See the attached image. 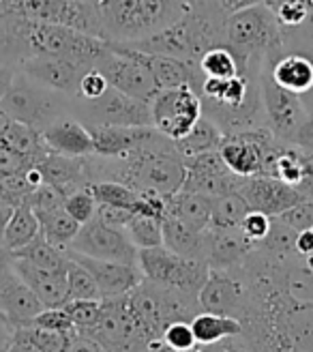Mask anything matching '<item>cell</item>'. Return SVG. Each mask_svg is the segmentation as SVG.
Wrapping results in <instances>:
<instances>
[{
    "label": "cell",
    "instance_id": "obj_1",
    "mask_svg": "<svg viewBox=\"0 0 313 352\" xmlns=\"http://www.w3.org/2000/svg\"><path fill=\"white\" fill-rule=\"evenodd\" d=\"M225 17L228 13L217 5V0H194L189 13L176 24L144 39L118 43H125L142 54H161L198 63L208 47L223 43Z\"/></svg>",
    "mask_w": 313,
    "mask_h": 352
},
{
    "label": "cell",
    "instance_id": "obj_2",
    "mask_svg": "<svg viewBox=\"0 0 313 352\" xmlns=\"http://www.w3.org/2000/svg\"><path fill=\"white\" fill-rule=\"evenodd\" d=\"M194 0H101L108 41H135L159 32L189 13Z\"/></svg>",
    "mask_w": 313,
    "mask_h": 352
},
{
    "label": "cell",
    "instance_id": "obj_3",
    "mask_svg": "<svg viewBox=\"0 0 313 352\" xmlns=\"http://www.w3.org/2000/svg\"><path fill=\"white\" fill-rule=\"evenodd\" d=\"M283 41L286 32L264 3L234 11L225 17L223 43L236 54L242 74L255 60L275 58L286 52Z\"/></svg>",
    "mask_w": 313,
    "mask_h": 352
},
{
    "label": "cell",
    "instance_id": "obj_4",
    "mask_svg": "<svg viewBox=\"0 0 313 352\" xmlns=\"http://www.w3.org/2000/svg\"><path fill=\"white\" fill-rule=\"evenodd\" d=\"M24 45L28 56L34 54L62 56L69 60L82 63L86 67H93L95 60L108 50L106 39H99L93 37V34H86L60 24L32 22L26 20V17H24Z\"/></svg>",
    "mask_w": 313,
    "mask_h": 352
},
{
    "label": "cell",
    "instance_id": "obj_5",
    "mask_svg": "<svg viewBox=\"0 0 313 352\" xmlns=\"http://www.w3.org/2000/svg\"><path fill=\"white\" fill-rule=\"evenodd\" d=\"M0 11H13L32 22L60 24L106 39L99 5L86 0H3Z\"/></svg>",
    "mask_w": 313,
    "mask_h": 352
},
{
    "label": "cell",
    "instance_id": "obj_6",
    "mask_svg": "<svg viewBox=\"0 0 313 352\" xmlns=\"http://www.w3.org/2000/svg\"><path fill=\"white\" fill-rule=\"evenodd\" d=\"M0 108L13 120L26 122L41 131L67 112V97L37 84L24 74H15L9 91L0 99Z\"/></svg>",
    "mask_w": 313,
    "mask_h": 352
},
{
    "label": "cell",
    "instance_id": "obj_7",
    "mask_svg": "<svg viewBox=\"0 0 313 352\" xmlns=\"http://www.w3.org/2000/svg\"><path fill=\"white\" fill-rule=\"evenodd\" d=\"M137 267H140L144 279L194 296H198L208 277V271H211L204 260L178 256L163 245L137 250Z\"/></svg>",
    "mask_w": 313,
    "mask_h": 352
},
{
    "label": "cell",
    "instance_id": "obj_8",
    "mask_svg": "<svg viewBox=\"0 0 313 352\" xmlns=\"http://www.w3.org/2000/svg\"><path fill=\"white\" fill-rule=\"evenodd\" d=\"M93 67L106 76L112 88L133 99L150 101L152 95L159 91L152 74L148 72L144 63L142 52L127 47L125 43L108 41V50L95 60Z\"/></svg>",
    "mask_w": 313,
    "mask_h": 352
},
{
    "label": "cell",
    "instance_id": "obj_9",
    "mask_svg": "<svg viewBox=\"0 0 313 352\" xmlns=\"http://www.w3.org/2000/svg\"><path fill=\"white\" fill-rule=\"evenodd\" d=\"M150 103L152 127L170 140H181L202 118V99L189 84L159 88Z\"/></svg>",
    "mask_w": 313,
    "mask_h": 352
},
{
    "label": "cell",
    "instance_id": "obj_10",
    "mask_svg": "<svg viewBox=\"0 0 313 352\" xmlns=\"http://www.w3.org/2000/svg\"><path fill=\"white\" fill-rule=\"evenodd\" d=\"M277 144L279 140L270 133L268 127H257L223 135L217 151L232 174L240 179H249V176L264 174L268 157Z\"/></svg>",
    "mask_w": 313,
    "mask_h": 352
},
{
    "label": "cell",
    "instance_id": "obj_11",
    "mask_svg": "<svg viewBox=\"0 0 313 352\" xmlns=\"http://www.w3.org/2000/svg\"><path fill=\"white\" fill-rule=\"evenodd\" d=\"M82 103L80 120L86 127L123 125V127H152L150 103L133 99L125 93L108 88L97 99H78Z\"/></svg>",
    "mask_w": 313,
    "mask_h": 352
},
{
    "label": "cell",
    "instance_id": "obj_12",
    "mask_svg": "<svg viewBox=\"0 0 313 352\" xmlns=\"http://www.w3.org/2000/svg\"><path fill=\"white\" fill-rule=\"evenodd\" d=\"M200 311L232 316L242 320L249 311V290L236 269H211L198 292Z\"/></svg>",
    "mask_w": 313,
    "mask_h": 352
},
{
    "label": "cell",
    "instance_id": "obj_13",
    "mask_svg": "<svg viewBox=\"0 0 313 352\" xmlns=\"http://www.w3.org/2000/svg\"><path fill=\"white\" fill-rule=\"evenodd\" d=\"M259 95H262L266 127L279 142L288 144L292 133L297 131L301 122L309 116L303 99L299 95L286 91V88L277 86L268 78L264 65H262V74H259Z\"/></svg>",
    "mask_w": 313,
    "mask_h": 352
},
{
    "label": "cell",
    "instance_id": "obj_14",
    "mask_svg": "<svg viewBox=\"0 0 313 352\" xmlns=\"http://www.w3.org/2000/svg\"><path fill=\"white\" fill-rule=\"evenodd\" d=\"M67 250L91 256L97 260H116L137 264V248L129 241L125 230L110 228L97 217L80 226V232Z\"/></svg>",
    "mask_w": 313,
    "mask_h": 352
},
{
    "label": "cell",
    "instance_id": "obj_15",
    "mask_svg": "<svg viewBox=\"0 0 313 352\" xmlns=\"http://www.w3.org/2000/svg\"><path fill=\"white\" fill-rule=\"evenodd\" d=\"M185 183L181 189L204 193V196H223L230 191H240L245 179L232 174L223 164L219 151H208L200 155L185 157Z\"/></svg>",
    "mask_w": 313,
    "mask_h": 352
},
{
    "label": "cell",
    "instance_id": "obj_16",
    "mask_svg": "<svg viewBox=\"0 0 313 352\" xmlns=\"http://www.w3.org/2000/svg\"><path fill=\"white\" fill-rule=\"evenodd\" d=\"M22 74L34 80L37 84L51 88L65 97H78V88L82 76L89 72L91 67L82 63L69 60L62 56H47V54H34L20 63Z\"/></svg>",
    "mask_w": 313,
    "mask_h": 352
},
{
    "label": "cell",
    "instance_id": "obj_17",
    "mask_svg": "<svg viewBox=\"0 0 313 352\" xmlns=\"http://www.w3.org/2000/svg\"><path fill=\"white\" fill-rule=\"evenodd\" d=\"M240 193L245 196L249 208L259 210L268 217H277L286 213L288 208L297 206L299 202H303L307 196L275 176H266V174H257V176H249V179L242 181L240 185Z\"/></svg>",
    "mask_w": 313,
    "mask_h": 352
},
{
    "label": "cell",
    "instance_id": "obj_18",
    "mask_svg": "<svg viewBox=\"0 0 313 352\" xmlns=\"http://www.w3.org/2000/svg\"><path fill=\"white\" fill-rule=\"evenodd\" d=\"M67 256L80 262L95 279V284L101 292V298L123 296L129 294L140 281L144 279L137 264L131 262H116V260H97L91 256H84L78 252L67 250Z\"/></svg>",
    "mask_w": 313,
    "mask_h": 352
},
{
    "label": "cell",
    "instance_id": "obj_19",
    "mask_svg": "<svg viewBox=\"0 0 313 352\" xmlns=\"http://www.w3.org/2000/svg\"><path fill=\"white\" fill-rule=\"evenodd\" d=\"M255 245L240 232V228H213L202 232L200 258L208 269H236L240 267Z\"/></svg>",
    "mask_w": 313,
    "mask_h": 352
},
{
    "label": "cell",
    "instance_id": "obj_20",
    "mask_svg": "<svg viewBox=\"0 0 313 352\" xmlns=\"http://www.w3.org/2000/svg\"><path fill=\"white\" fill-rule=\"evenodd\" d=\"M43 309V303L37 298L26 281L15 273L11 264L0 269V311L13 329L26 327Z\"/></svg>",
    "mask_w": 313,
    "mask_h": 352
},
{
    "label": "cell",
    "instance_id": "obj_21",
    "mask_svg": "<svg viewBox=\"0 0 313 352\" xmlns=\"http://www.w3.org/2000/svg\"><path fill=\"white\" fill-rule=\"evenodd\" d=\"M268 78L286 91L305 97L313 91V63L307 54L286 50L275 58H264Z\"/></svg>",
    "mask_w": 313,
    "mask_h": 352
},
{
    "label": "cell",
    "instance_id": "obj_22",
    "mask_svg": "<svg viewBox=\"0 0 313 352\" xmlns=\"http://www.w3.org/2000/svg\"><path fill=\"white\" fill-rule=\"evenodd\" d=\"M41 138L51 153L67 155V157H91L95 155V142L91 129L84 125L80 118L58 116L41 129Z\"/></svg>",
    "mask_w": 313,
    "mask_h": 352
},
{
    "label": "cell",
    "instance_id": "obj_23",
    "mask_svg": "<svg viewBox=\"0 0 313 352\" xmlns=\"http://www.w3.org/2000/svg\"><path fill=\"white\" fill-rule=\"evenodd\" d=\"M39 168L43 183L54 185L62 196L71 193L80 187L91 185L89 179V157H67L58 153H45L34 164Z\"/></svg>",
    "mask_w": 313,
    "mask_h": 352
},
{
    "label": "cell",
    "instance_id": "obj_24",
    "mask_svg": "<svg viewBox=\"0 0 313 352\" xmlns=\"http://www.w3.org/2000/svg\"><path fill=\"white\" fill-rule=\"evenodd\" d=\"M93 142H95V155L106 157V160H120L129 155L137 146L156 133L154 127H123V125H97L89 127Z\"/></svg>",
    "mask_w": 313,
    "mask_h": 352
},
{
    "label": "cell",
    "instance_id": "obj_25",
    "mask_svg": "<svg viewBox=\"0 0 313 352\" xmlns=\"http://www.w3.org/2000/svg\"><path fill=\"white\" fill-rule=\"evenodd\" d=\"M11 267L26 281L28 288L37 294L43 307H60L69 301L67 273L45 271V269L34 267V264H30L26 260H20V258H11Z\"/></svg>",
    "mask_w": 313,
    "mask_h": 352
},
{
    "label": "cell",
    "instance_id": "obj_26",
    "mask_svg": "<svg viewBox=\"0 0 313 352\" xmlns=\"http://www.w3.org/2000/svg\"><path fill=\"white\" fill-rule=\"evenodd\" d=\"M148 72L152 74L156 88H174L181 84H189L196 93H200V86L204 82L198 63H189L174 56L161 54H142Z\"/></svg>",
    "mask_w": 313,
    "mask_h": 352
},
{
    "label": "cell",
    "instance_id": "obj_27",
    "mask_svg": "<svg viewBox=\"0 0 313 352\" xmlns=\"http://www.w3.org/2000/svg\"><path fill=\"white\" fill-rule=\"evenodd\" d=\"M211 206H213L211 196L178 189L176 193H172V196L165 198V213L163 215L181 219L187 226L196 228V230L202 232L208 228V223H211Z\"/></svg>",
    "mask_w": 313,
    "mask_h": 352
},
{
    "label": "cell",
    "instance_id": "obj_28",
    "mask_svg": "<svg viewBox=\"0 0 313 352\" xmlns=\"http://www.w3.org/2000/svg\"><path fill=\"white\" fill-rule=\"evenodd\" d=\"M73 333L49 331L34 324L17 327L11 333L7 352H67Z\"/></svg>",
    "mask_w": 313,
    "mask_h": 352
},
{
    "label": "cell",
    "instance_id": "obj_29",
    "mask_svg": "<svg viewBox=\"0 0 313 352\" xmlns=\"http://www.w3.org/2000/svg\"><path fill=\"white\" fill-rule=\"evenodd\" d=\"M191 331L196 336L198 346H211L228 338H238L242 333V324L238 318L232 316H219L211 311H198L194 318L189 320Z\"/></svg>",
    "mask_w": 313,
    "mask_h": 352
},
{
    "label": "cell",
    "instance_id": "obj_30",
    "mask_svg": "<svg viewBox=\"0 0 313 352\" xmlns=\"http://www.w3.org/2000/svg\"><path fill=\"white\" fill-rule=\"evenodd\" d=\"M204 232V230H202ZM202 232L196 228L187 226L181 219H174L170 215L161 217V234H163V248L170 252L187 256V258H200L202 252ZM202 260V258H200Z\"/></svg>",
    "mask_w": 313,
    "mask_h": 352
},
{
    "label": "cell",
    "instance_id": "obj_31",
    "mask_svg": "<svg viewBox=\"0 0 313 352\" xmlns=\"http://www.w3.org/2000/svg\"><path fill=\"white\" fill-rule=\"evenodd\" d=\"M11 258H20L30 264L45 271H56V273H67L69 267V256L67 250H60L56 245H51L41 232L34 236L24 248L11 252Z\"/></svg>",
    "mask_w": 313,
    "mask_h": 352
},
{
    "label": "cell",
    "instance_id": "obj_32",
    "mask_svg": "<svg viewBox=\"0 0 313 352\" xmlns=\"http://www.w3.org/2000/svg\"><path fill=\"white\" fill-rule=\"evenodd\" d=\"M41 232V226H39V219L34 215V210L30 208L28 202H22L13 206V213L5 226V232H3V239L0 243L5 245L9 252H15L28 245L34 236Z\"/></svg>",
    "mask_w": 313,
    "mask_h": 352
},
{
    "label": "cell",
    "instance_id": "obj_33",
    "mask_svg": "<svg viewBox=\"0 0 313 352\" xmlns=\"http://www.w3.org/2000/svg\"><path fill=\"white\" fill-rule=\"evenodd\" d=\"M0 144L17 155L26 157V160H30L32 164H37L45 153H49V148L45 146L43 138H41V131L26 125V122H20V120H11V125L7 127Z\"/></svg>",
    "mask_w": 313,
    "mask_h": 352
},
{
    "label": "cell",
    "instance_id": "obj_34",
    "mask_svg": "<svg viewBox=\"0 0 313 352\" xmlns=\"http://www.w3.org/2000/svg\"><path fill=\"white\" fill-rule=\"evenodd\" d=\"M221 140H223V131L215 125L211 118H206L202 114V118L181 140H174V146H176L178 155L185 160V157H191V155L217 151Z\"/></svg>",
    "mask_w": 313,
    "mask_h": 352
},
{
    "label": "cell",
    "instance_id": "obj_35",
    "mask_svg": "<svg viewBox=\"0 0 313 352\" xmlns=\"http://www.w3.org/2000/svg\"><path fill=\"white\" fill-rule=\"evenodd\" d=\"M41 226V234L60 250H67L76 234L80 232V223L67 213L65 206L43 210V213H34Z\"/></svg>",
    "mask_w": 313,
    "mask_h": 352
},
{
    "label": "cell",
    "instance_id": "obj_36",
    "mask_svg": "<svg viewBox=\"0 0 313 352\" xmlns=\"http://www.w3.org/2000/svg\"><path fill=\"white\" fill-rule=\"evenodd\" d=\"M249 204L240 191H230L223 196L213 198L211 206V223L213 228H238L242 217L249 213Z\"/></svg>",
    "mask_w": 313,
    "mask_h": 352
},
{
    "label": "cell",
    "instance_id": "obj_37",
    "mask_svg": "<svg viewBox=\"0 0 313 352\" xmlns=\"http://www.w3.org/2000/svg\"><path fill=\"white\" fill-rule=\"evenodd\" d=\"M198 69L202 78H232L242 74L236 54L225 43L208 47L198 60Z\"/></svg>",
    "mask_w": 313,
    "mask_h": 352
},
{
    "label": "cell",
    "instance_id": "obj_38",
    "mask_svg": "<svg viewBox=\"0 0 313 352\" xmlns=\"http://www.w3.org/2000/svg\"><path fill=\"white\" fill-rule=\"evenodd\" d=\"M283 30H297L313 20V0H264Z\"/></svg>",
    "mask_w": 313,
    "mask_h": 352
},
{
    "label": "cell",
    "instance_id": "obj_39",
    "mask_svg": "<svg viewBox=\"0 0 313 352\" xmlns=\"http://www.w3.org/2000/svg\"><path fill=\"white\" fill-rule=\"evenodd\" d=\"M93 196L97 200V204H112V206H120V208H129V210H137L140 206V191L131 189L129 185L120 183V181H95L89 185Z\"/></svg>",
    "mask_w": 313,
    "mask_h": 352
},
{
    "label": "cell",
    "instance_id": "obj_40",
    "mask_svg": "<svg viewBox=\"0 0 313 352\" xmlns=\"http://www.w3.org/2000/svg\"><path fill=\"white\" fill-rule=\"evenodd\" d=\"M125 232L137 250H148V248H159V245H163L159 217L133 213V217L129 219V223L125 228Z\"/></svg>",
    "mask_w": 313,
    "mask_h": 352
},
{
    "label": "cell",
    "instance_id": "obj_41",
    "mask_svg": "<svg viewBox=\"0 0 313 352\" xmlns=\"http://www.w3.org/2000/svg\"><path fill=\"white\" fill-rule=\"evenodd\" d=\"M67 294L69 301H99L101 298L93 275L73 258H69L67 267Z\"/></svg>",
    "mask_w": 313,
    "mask_h": 352
},
{
    "label": "cell",
    "instance_id": "obj_42",
    "mask_svg": "<svg viewBox=\"0 0 313 352\" xmlns=\"http://www.w3.org/2000/svg\"><path fill=\"white\" fill-rule=\"evenodd\" d=\"M62 307L71 318L76 333H91L101 318V298L99 301H67Z\"/></svg>",
    "mask_w": 313,
    "mask_h": 352
},
{
    "label": "cell",
    "instance_id": "obj_43",
    "mask_svg": "<svg viewBox=\"0 0 313 352\" xmlns=\"http://www.w3.org/2000/svg\"><path fill=\"white\" fill-rule=\"evenodd\" d=\"M62 206L80 226L86 223V221H91L95 217V213H97V200H95L89 185L80 187V189H76L71 193H67Z\"/></svg>",
    "mask_w": 313,
    "mask_h": 352
},
{
    "label": "cell",
    "instance_id": "obj_44",
    "mask_svg": "<svg viewBox=\"0 0 313 352\" xmlns=\"http://www.w3.org/2000/svg\"><path fill=\"white\" fill-rule=\"evenodd\" d=\"M161 340L174 352H189L198 346L194 331H191V324L187 320H176V322L167 324L161 333Z\"/></svg>",
    "mask_w": 313,
    "mask_h": 352
},
{
    "label": "cell",
    "instance_id": "obj_45",
    "mask_svg": "<svg viewBox=\"0 0 313 352\" xmlns=\"http://www.w3.org/2000/svg\"><path fill=\"white\" fill-rule=\"evenodd\" d=\"M30 324L41 327V329H49V331H60V333H73V322L69 318L67 309L60 307H43L34 318L30 320Z\"/></svg>",
    "mask_w": 313,
    "mask_h": 352
},
{
    "label": "cell",
    "instance_id": "obj_46",
    "mask_svg": "<svg viewBox=\"0 0 313 352\" xmlns=\"http://www.w3.org/2000/svg\"><path fill=\"white\" fill-rule=\"evenodd\" d=\"M270 223H273V217L264 215V213H259V210H249V213L242 217L240 221V232L245 234L253 245L259 243V241H264L268 230H270Z\"/></svg>",
    "mask_w": 313,
    "mask_h": 352
},
{
    "label": "cell",
    "instance_id": "obj_47",
    "mask_svg": "<svg viewBox=\"0 0 313 352\" xmlns=\"http://www.w3.org/2000/svg\"><path fill=\"white\" fill-rule=\"evenodd\" d=\"M277 217L297 232L307 230V228H313V198H305L303 202L288 208L286 213L277 215Z\"/></svg>",
    "mask_w": 313,
    "mask_h": 352
},
{
    "label": "cell",
    "instance_id": "obj_48",
    "mask_svg": "<svg viewBox=\"0 0 313 352\" xmlns=\"http://www.w3.org/2000/svg\"><path fill=\"white\" fill-rule=\"evenodd\" d=\"M110 88L106 76L101 72H97L95 67H91L80 80V88H78V97L76 99H97L101 97Z\"/></svg>",
    "mask_w": 313,
    "mask_h": 352
},
{
    "label": "cell",
    "instance_id": "obj_49",
    "mask_svg": "<svg viewBox=\"0 0 313 352\" xmlns=\"http://www.w3.org/2000/svg\"><path fill=\"white\" fill-rule=\"evenodd\" d=\"M95 217L99 221H103L106 226H110V228H118V230H125L129 219L133 217V210L120 208V206H112V204H97Z\"/></svg>",
    "mask_w": 313,
    "mask_h": 352
},
{
    "label": "cell",
    "instance_id": "obj_50",
    "mask_svg": "<svg viewBox=\"0 0 313 352\" xmlns=\"http://www.w3.org/2000/svg\"><path fill=\"white\" fill-rule=\"evenodd\" d=\"M28 166H32L30 160H26V157L17 155V153H13L7 146L0 144V176H9V174L24 172Z\"/></svg>",
    "mask_w": 313,
    "mask_h": 352
},
{
    "label": "cell",
    "instance_id": "obj_51",
    "mask_svg": "<svg viewBox=\"0 0 313 352\" xmlns=\"http://www.w3.org/2000/svg\"><path fill=\"white\" fill-rule=\"evenodd\" d=\"M292 146H297L299 151L303 153H313V114H309L301 125L299 129L292 133L290 142Z\"/></svg>",
    "mask_w": 313,
    "mask_h": 352
},
{
    "label": "cell",
    "instance_id": "obj_52",
    "mask_svg": "<svg viewBox=\"0 0 313 352\" xmlns=\"http://www.w3.org/2000/svg\"><path fill=\"white\" fill-rule=\"evenodd\" d=\"M67 352H106L95 338L91 336H84V333H73L71 342H69Z\"/></svg>",
    "mask_w": 313,
    "mask_h": 352
},
{
    "label": "cell",
    "instance_id": "obj_53",
    "mask_svg": "<svg viewBox=\"0 0 313 352\" xmlns=\"http://www.w3.org/2000/svg\"><path fill=\"white\" fill-rule=\"evenodd\" d=\"M238 338H228V340H221L217 344L198 346V348H200V352H251V348L245 342H240Z\"/></svg>",
    "mask_w": 313,
    "mask_h": 352
},
{
    "label": "cell",
    "instance_id": "obj_54",
    "mask_svg": "<svg viewBox=\"0 0 313 352\" xmlns=\"http://www.w3.org/2000/svg\"><path fill=\"white\" fill-rule=\"evenodd\" d=\"M299 191L307 198H313V153H305V174L299 185Z\"/></svg>",
    "mask_w": 313,
    "mask_h": 352
},
{
    "label": "cell",
    "instance_id": "obj_55",
    "mask_svg": "<svg viewBox=\"0 0 313 352\" xmlns=\"http://www.w3.org/2000/svg\"><path fill=\"white\" fill-rule=\"evenodd\" d=\"M264 0H217V5L225 11V13H234V11H240V9H247V7H253V5H262Z\"/></svg>",
    "mask_w": 313,
    "mask_h": 352
},
{
    "label": "cell",
    "instance_id": "obj_56",
    "mask_svg": "<svg viewBox=\"0 0 313 352\" xmlns=\"http://www.w3.org/2000/svg\"><path fill=\"white\" fill-rule=\"evenodd\" d=\"M13 78H15V72H13V69H11L7 63L0 60V99H3L5 93L9 91V86H11Z\"/></svg>",
    "mask_w": 313,
    "mask_h": 352
},
{
    "label": "cell",
    "instance_id": "obj_57",
    "mask_svg": "<svg viewBox=\"0 0 313 352\" xmlns=\"http://www.w3.org/2000/svg\"><path fill=\"white\" fill-rule=\"evenodd\" d=\"M11 213H13V206H11L9 202H5V200H0V239H3L5 226H7V221H9Z\"/></svg>",
    "mask_w": 313,
    "mask_h": 352
},
{
    "label": "cell",
    "instance_id": "obj_58",
    "mask_svg": "<svg viewBox=\"0 0 313 352\" xmlns=\"http://www.w3.org/2000/svg\"><path fill=\"white\" fill-rule=\"evenodd\" d=\"M11 333H13V327L5 318V314L0 311V342H9L11 340Z\"/></svg>",
    "mask_w": 313,
    "mask_h": 352
},
{
    "label": "cell",
    "instance_id": "obj_59",
    "mask_svg": "<svg viewBox=\"0 0 313 352\" xmlns=\"http://www.w3.org/2000/svg\"><path fill=\"white\" fill-rule=\"evenodd\" d=\"M11 116L3 110V108H0V140H3V135H5V131H7V127L11 125Z\"/></svg>",
    "mask_w": 313,
    "mask_h": 352
},
{
    "label": "cell",
    "instance_id": "obj_60",
    "mask_svg": "<svg viewBox=\"0 0 313 352\" xmlns=\"http://www.w3.org/2000/svg\"><path fill=\"white\" fill-rule=\"evenodd\" d=\"M7 264H11V252L0 243V269H5Z\"/></svg>",
    "mask_w": 313,
    "mask_h": 352
},
{
    "label": "cell",
    "instance_id": "obj_61",
    "mask_svg": "<svg viewBox=\"0 0 313 352\" xmlns=\"http://www.w3.org/2000/svg\"><path fill=\"white\" fill-rule=\"evenodd\" d=\"M9 348V342H0V352H7Z\"/></svg>",
    "mask_w": 313,
    "mask_h": 352
},
{
    "label": "cell",
    "instance_id": "obj_62",
    "mask_svg": "<svg viewBox=\"0 0 313 352\" xmlns=\"http://www.w3.org/2000/svg\"><path fill=\"white\" fill-rule=\"evenodd\" d=\"M86 3H93V5H99V3H101V0H86Z\"/></svg>",
    "mask_w": 313,
    "mask_h": 352
},
{
    "label": "cell",
    "instance_id": "obj_63",
    "mask_svg": "<svg viewBox=\"0 0 313 352\" xmlns=\"http://www.w3.org/2000/svg\"><path fill=\"white\" fill-rule=\"evenodd\" d=\"M189 352H200V348H198V346H196V348H194V350H189Z\"/></svg>",
    "mask_w": 313,
    "mask_h": 352
}]
</instances>
